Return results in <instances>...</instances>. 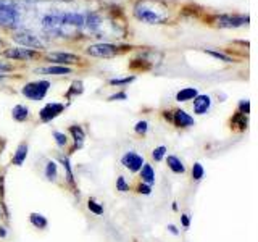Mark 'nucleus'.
Masks as SVG:
<instances>
[{
  "instance_id": "f257e3e1",
  "label": "nucleus",
  "mask_w": 258,
  "mask_h": 242,
  "mask_svg": "<svg viewBox=\"0 0 258 242\" xmlns=\"http://www.w3.org/2000/svg\"><path fill=\"white\" fill-rule=\"evenodd\" d=\"M84 24V16L79 13H48L42 18L44 31L61 37H73Z\"/></svg>"
},
{
  "instance_id": "f03ea898",
  "label": "nucleus",
  "mask_w": 258,
  "mask_h": 242,
  "mask_svg": "<svg viewBox=\"0 0 258 242\" xmlns=\"http://www.w3.org/2000/svg\"><path fill=\"white\" fill-rule=\"evenodd\" d=\"M134 16L147 24H161L168 20L169 12L161 0H137L134 5Z\"/></svg>"
},
{
  "instance_id": "7ed1b4c3",
  "label": "nucleus",
  "mask_w": 258,
  "mask_h": 242,
  "mask_svg": "<svg viewBox=\"0 0 258 242\" xmlns=\"http://www.w3.org/2000/svg\"><path fill=\"white\" fill-rule=\"evenodd\" d=\"M48 89H50V83H48V81H32V83H28L21 89V94L29 100L39 102V100H44Z\"/></svg>"
},
{
  "instance_id": "20e7f679",
  "label": "nucleus",
  "mask_w": 258,
  "mask_h": 242,
  "mask_svg": "<svg viewBox=\"0 0 258 242\" xmlns=\"http://www.w3.org/2000/svg\"><path fill=\"white\" fill-rule=\"evenodd\" d=\"M20 23V12L12 2L0 0V26L15 28Z\"/></svg>"
},
{
  "instance_id": "39448f33",
  "label": "nucleus",
  "mask_w": 258,
  "mask_h": 242,
  "mask_svg": "<svg viewBox=\"0 0 258 242\" xmlns=\"http://www.w3.org/2000/svg\"><path fill=\"white\" fill-rule=\"evenodd\" d=\"M87 53L91 56H95V58H110V56H115L118 53V47L115 44L100 42V44L89 45Z\"/></svg>"
},
{
  "instance_id": "423d86ee",
  "label": "nucleus",
  "mask_w": 258,
  "mask_h": 242,
  "mask_svg": "<svg viewBox=\"0 0 258 242\" xmlns=\"http://www.w3.org/2000/svg\"><path fill=\"white\" fill-rule=\"evenodd\" d=\"M13 40L21 47H29V48H44V42L39 39V36L32 34L29 31H20L13 36Z\"/></svg>"
},
{
  "instance_id": "0eeeda50",
  "label": "nucleus",
  "mask_w": 258,
  "mask_h": 242,
  "mask_svg": "<svg viewBox=\"0 0 258 242\" xmlns=\"http://www.w3.org/2000/svg\"><path fill=\"white\" fill-rule=\"evenodd\" d=\"M144 157L139 155L137 152H133V150H129L126 152L123 157H121V165H123L126 169H129L131 173H137V171H141V168L144 166Z\"/></svg>"
},
{
  "instance_id": "6e6552de",
  "label": "nucleus",
  "mask_w": 258,
  "mask_h": 242,
  "mask_svg": "<svg viewBox=\"0 0 258 242\" xmlns=\"http://www.w3.org/2000/svg\"><path fill=\"white\" fill-rule=\"evenodd\" d=\"M64 110V105L60 103V102H50L47 103L45 107L40 108L39 111V118L42 123H50L52 119H55L56 116H60Z\"/></svg>"
},
{
  "instance_id": "1a4fd4ad",
  "label": "nucleus",
  "mask_w": 258,
  "mask_h": 242,
  "mask_svg": "<svg viewBox=\"0 0 258 242\" xmlns=\"http://www.w3.org/2000/svg\"><path fill=\"white\" fill-rule=\"evenodd\" d=\"M5 55L12 60H20V62H28L37 56V52L32 50V48H21V47H15V48H8L5 50Z\"/></svg>"
},
{
  "instance_id": "9d476101",
  "label": "nucleus",
  "mask_w": 258,
  "mask_h": 242,
  "mask_svg": "<svg viewBox=\"0 0 258 242\" xmlns=\"http://www.w3.org/2000/svg\"><path fill=\"white\" fill-rule=\"evenodd\" d=\"M70 133L73 136V147H71V153H75L78 150H81L86 144V133L84 129L79 125H73L70 126Z\"/></svg>"
},
{
  "instance_id": "9b49d317",
  "label": "nucleus",
  "mask_w": 258,
  "mask_h": 242,
  "mask_svg": "<svg viewBox=\"0 0 258 242\" xmlns=\"http://www.w3.org/2000/svg\"><path fill=\"white\" fill-rule=\"evenodd\" d=\"M47 60H48V62H53V63H58L60 67H64V65L78 63V62H79V56H78V55H75V53L52 52V53H47Z\"/></svg>"
},
{
  "instance_id": "f8f14e48",
  "label": "nucleus",
  "mask_w": 258,
  "mask_h": 242,
  "mask_svg": "<svg viewBox=\"0 0 258 242\" xmlns=\"http://www.w3.org/2000/svg\"><path fill=\"white\" fill-rule=\"evenodd\" d=\"M248 21V16H239V15H223L218 18V24L221 28H239V26H244Z\"/></svg>"
},
{
  "instance_id": "ddd939ff",
  "label": "nucleus",
  "mask_w": 258,
  "mask_h": 242,
  "mask_svg": "<svg viewBox=\"0 0 258 242\" xmlns=\"http://www.w3.org/2000/svg\"><path fill=\"white\" fill-rule=\"evenodd\" d=\"M212 107V99H210V95L204 94V95H197L196 99H194V111L197 113V115H205V113L210 110Z\"/></svg>"
},
{
  "instance_id": "4468645a",
  "label": "nucleus",
  "mask_w": 258,
  "mask_h": 242,
  "mask_svg": "<svg viewBox=\"0 0 258 242\" xmlns=\"http://www.w3.org/2000/svg\"><path fill=\"white\" fill-rule=\"evenodd\" d=\"M173 123L177 128H189L196 123V121H194V118L189 115V113H185L184 110H176L173 113Z\"/></svg>"
},
{
  "instance_id": "2eb2a0df",
  "label": "nucleus",
  "mask_w": 258,
  "mask_h": 242,
  "mask_svg": "<svg viewBox=\"0 0 258 242\" xmlns=\"http://www.w3.org/2000/svg\"><path fill=\"white\" fill-rule=\"evenodd\" d=\"M28 152H29L28 142H21V144H18V147H16V152H15V155H13V158H12V165H15V166H23V163L26 161Z\"/></svg>"
},
{
  "instance_id": "dca6fc26",
  "label": "nucleus",
  "mask_w": 258,
  "mask_h": 242,
  "mask_svg": "<svg viewBox=\"0 0 258 242\" xmlns=\"http://www.w3.org/2000/svg\"><path fill=\"white\" fill-rule=\"evenodd\" d=\"M84 20H86V26L92 32H95V34H99L100 28H102V16L99 13H95V12H91V13L86 15Z\"/></svg>"
},
{
  "instance_id": "f3484780",
  "label": "nucleus",
  "mask_w": 258,
  "mask_h": 242,
  "mask_svg": "<svg viewBox=\"0 0 258 242\" xmlns=\"http://www.w3.org/2000/svg\"><path fill=\"white\" fill-rule=\"evenodd\" d=\"M12 118L16 121V123H24V121H28L29 118V108L26 105H15L13 110H12Z\"/></svg>"
},
{
  "instance_id": "a211bd4d",
  "label": "nucleus",
  "mask_w": 258,
  "mask_h": 242,
  "mask_svg": "<svg viewBox=\"0 0 258 242\" xmlns=\"http://www.w3.org/2000/svg\"><path fill=\"white\" fill-rule=\"evenodd\" d=\"M56 160L60 161V165L64 169V176H67L68 184H75V176H73V169H71V163H70L68 155H64V153H58V155H56Z\"/></svg>"
},
{
  "instance_id": "6ab92c4d",
  "label": "nucleus",
  "mask_w": 258,
  "mask_h": 242,
  "mask_svg": "<svg viewBox=\"0 0 258 242\" xmlns=\"http://www.w3.org/2000/svg\"><path fill=\"white\" fill-rule=\"evenodd\" d=\"M37 73H42V75H53V76H64V75H70L71 73V68L68 67H60V65H56V67H47V68H39L36 70Z\"/></svg>"
},
{
  "instance_id": "aec40b11",
  "label": "nucleus",
  "mask_w": 258,
  "mask_h": 242,
  "mask_svg": "<svg viewBox=\"0 0 258 242\" xmlns=\"http://www.w3.org/2000/svg\"><path fill=\"white\" fill-rule=\"evenodd\" d=\"M139 174H141V179H142V183L149 184V186H152L153 183H155V169L152 168V165H149V163H144V166L141 168Z\"/></svg>"
},
{
  "instance_id": "412c9836",
  "label": "nucleus",
  "mask_w": 258,
  "mask_h": 242,
  "mask_svg": "<svg viewBox=\"0 0 258 242\" xmlns=\"http://www.w3.org/2000/svg\"><path fill=\"white\" fill-rule=\"evenodd\" d=\"M29 223L34 226L36 229H39V231L47 229V226H48V220H47V218L44 215H40V213H36V212H32L29 215Z\"/></svg>"
},
{
  "instance_id": "4be33fe9",
  "label": "nucleus",
  "mask_w": 258,
  "mask_h": 242,
  "mask_svg": "<svg viewBox=\"0 0 258 242\" xmlns=\"http://www.w3.org/2000/svg\"><path fill=\"white\" fill-rule=\"evenodd\" d=\"M197 95H199V92H197L196 87H185V89H181V91L176 94V100L177 102H187V100L196 99Z\"/></svg>"
},
{
  "instance_id": "5701e85b",
  "label": "nucleus",
  "mask_w": 258,
  "mask_h": 242,
  "mask_svg": "<svg viewBox=\"0 0 258 242\" xmlns=\"http://www.w3.org/2000/svg\"><path fill=\"white\" fill-rule=\"evenodd\" d=\"M166 163H168V168L171 169L173 173H176V174H182L185 171V166L182 165V161L177 158L176 155H169L166 158Z\"/></svg>"
},
{
  "instance_id": "b1692460",
  "label": "nucleus",
  "mask_w": 258,
  "mask_h": 242,
  "mask_svg": "<svg viewBox=\"0 0 258 242\" xmlns=\"http://www.w3.org/2000/svg\"><path fill=\"white\" fill-rule=\"evenodd\" d=\"M44 174H45V177L50 183H55L56 181V176H58V165H56L53 160H48L47 163H45Z\"/></svg>"
},
{
  "instance_id": "393cba45",
  "label": "nucleus",
  "mask_w": 258,
  "mask_h": 242,
  "mask_svg": "<svg viewBox=\"0 0 258 242\" xmlns=\"http://www.w3.org/2000/svg\"><path fill=\"white\" fill-rule=\"evenodd\" d=\"M87 210L91 212L92 215L95 216H102L105 213V210L102 207V204H99V202H95L94 199H89L87 200Z\"/></svg>"
},
{
  "instance_id": "a878e982",
  "label": "nucleus",
  "mask_w": 258,
  "mask_h": 242,
  "mask_svg": "<svg viewBox=\"0 0 258 242\" xmlns=\"http://www.w3.org/2000/svg\"><path fill=\"white\" fill-rule=\"evenodd\" d=\"M52 136H53V139H55V144L58 145L60 149H64L68 145V137H67V134H63L60 131H53Z\"/></svg>"
},
{
  "instance_id": "bb28decb",
  "label": "nucleus",
  "mask_w": 258,
  "mask_h": 242,
  "mask_svg": "<svg viewBox=\"0 0 258 242\" xmlns=\"http://www.w3.org/2000/svg\"><path fill=\"white\" fill-rule=\"evenodd\" d=\"M84 91V87H83V81H73V84L70 87V91H68V97H75V95H79V94H83Z\"/></svg>"
},
{
  "instance_id": "cd10ccee",
  "label": "nucleus",
  "mask_w": 258,
  "mask_h": 242,
  "mask_svg": "<svg viewBox=\"0 0 258 242\" xmlns=\"http://www.w3.org/2000/svg\"><path fill=\"white\" fill-rule=\"evenodd\" d=\"M136 81V76H127V78H118V79H110V84L111 86H126V84H131Z\"/></svg>"
},
{
  "instance_id": "c85d7f7f",
  "label": "nucleus",
  "mask_w": 258,
  "mask_h": 242,
  "mask_svg": "<svg viewBox=\"0 0 258 242\" xmlns=\"http://www.w3.org/2000/svg\"><path fill=\"white\" fill-rule=\"evenodd\" d=\"M116 191L118 192H129V184L127 181L124 179V176H118L116 177Z\"/></svg>"
},
{
  "instance_id": "c756f323",
  "label": "nucleus",
  "mask_w": 258,
  "mask_h": 242,
  "mask_svg": "<svg viewBox=\"0 0 258 242\" xmlns=\"http://www.w3.org/2000/svg\"><path fill=\"white\" fill-rule=\"evenodd\" d=\"M165 155H166V147H165V145H160V147H157L155 150L152 152V158L155 160V161H161Z\"/></svg>"
},
{
  "instance_id": "7c9ffc66",
  "label": "nucleus",
  "mask_w": 258,
  "mask_h": 242,
  "mask_svg": "<svg viewBox=\"0 0 258 242\" xmlns=\"http://www.w3.org/2000/svg\"><path fill=\"white\" fill-rule=\"evenodd\" d=\"M192 177L196 181H200L202 177H204V166H202L200 163H194V166H192Z\"/></svg>"
},
{
  "instance_id": "2f4dec72",
  "label": "nucleus",
  "mask_w": 258,
  "mask_h": 242,
  "mask_svg": "<svg viewBox=\"0 0 258 242\" xmlns=\"http://www.w3.org/2000/svg\"><path fill=\"white\" fill-rule=\"evenodd\" d=\"M134 131L137 134H141V136H145V134H147V131H149V123H147V121H139V123H136Z\"/></svg>"
},
{
  "instance_id": "473e14b6",
  "label": "nucleus",
  "mask_w": 258,
  "mask_h": 242,
  "mask_svg": "<svg viewBox=\"0 0 258 242\" xmlns=\"http://www.w3.org/2000/svg\"><path fill=\"white\" fill-rule=\"evenodd\" d=\"M136 191L139 192V194H142V196H150V192H152V186L145 184V183H139V184H137Z\"/></svg>"
},
{
  "instance_id": "72a5a7b5",
  "label": "nucleus",
  "mask_w": 258,
  "mask_h": 242,
  "mask_svg": "<svg viewBox=\"0 0 258 242\" xmlns=\"http://www.w3.org/2000/svg\"><path fill=\"white\" fill-rule=\"evenodd\" d=\"M232 123H237L240 129H244V128H247V118H245V115H242V113H237V115L232 118Z\"/></svg>"
},
{
  "instance_id": "f704fd0d",
  "label": "nucleus",
  "mask_w": 258,
  "mask_h": 242,
  "mask_svg": "<svg viewBox=\"0 0 258 242\" xmlns=\"http://www.w3.org/2000/svg\"><path fill=\"white\" fill-rule=\"evenodd\" d=\"M0 202H2L0 205H2L4 210L7 212L5 204H4V202H5V177H4V174H0Z\"/></svg>"
},
{
  "instance_id": "c9c22d12",
  "label": "nucleus",
  "mask_w": 258,
  "mask_h": 242,
  "mask_svg": "<svg viewBox=\"0 0 258 242\" xmlns=\"http://www.w3.org/2000/svg\"><path fill=\"white\" fill-rule=\"evenodd\" d=\"M207 53H210L212 56H215V58H220V60H223V62H226V63H231L232 60L229 58V56H226V55H223V53H220V52H213V50H205Z\"/></svg>"
},
{
  "instance_id": "e433bc0d",
  "label": "nucleus",
  "mask_w": 258,
  "mask_h": 242,
  "mask_svg": "<svg viewBox=\"0 0 258 242\" xmlns=\"http://www.w3.org/2000/svg\"><path fill=\"white\" fill-rule=\"evenodd\" d=\"M12 70H13V65H10L8 62L0 60V75H2V73H8V71H12Z\"/></svg>"
},
{
  "instance_id": "4c0bfd02",
  "label": "nucleus",
  "mask_w": 258,
  "mask_h": 242,
  "mask_svg": "<svg viewBox=\"0 0 258 242\" xmlns=\"http://www.w3.org/2000/svg\"><path fill=\"white\" fill-rule=\"evenodd\" d=\"M127 99V94L126 92H118V94H113L108 97V100L113 102V100H126Z\"/></svg>"
},
{
  "instance_id": "58836bf2",
  "label": "nucleus",
  "mask_w": 258,
  "mask_h": 242,
  "mask_svg": "<svg viewBox=\"0 0 258 242\" xmlns=\"http://www.w3.org/2000/svg\"><path fill=\"white\" fill-rule=\"evenodd\" d=\"M248 107H250L248 100H242V102H240V105H239V108H240V111H239V113H242V115H247V113H248Z\"/></svg>"
},
{
  "instance_id": "ea45409f",
  "label": "nucleus",
  "mask_w": 258,
  "mask_h": 242,
  "mask_svg": "<svg viewBox=\"0 0 258 242\" xmlns=\"http://www.w3.org/2000/svg\"><path fill=\"white\" fill-rule=\"evenodd\" d=\"M181 223H182L184 228H189V226H190V218H189V215H182L181 216Z\"/></svg>"
},
{
  "instance_id": "a19ab883",
  "label": "nucleus",
  "mask_w": 258,
  "mask_h": 242,
  "mask_svg": "<svg viewBox=\"0 0 258 242\" xmlns=\"http://www.w3.org/2000/svg\"><path fill=\"white\" fill-rule=\"evenodd\" d=\"M168 229H169V232H171V234H174V236L179 234V231H177V228H176L174 224H168Z\"/></svg>"
},
{
  "instance_id": "79ce46f5",
  "label": "nucleus",
  "mask_w": 258,
  "mask_h": 242,
  "mask_svg": "<svg viewBox=\"0 0 258 242\" xmlns=\"http://www.w3.org/2000/svg\"><path fill=\"white\" fill-rule=\"evenodd\" d=\"M7 228H5V226H0V237H2V239H5L7 237Z\"/></svg>"
},
{
  "instance_id": "37998d69",
  "label": "nucleus",
  "mask_w": 258,
  "mask_h": 242,
  "mask_svg": "<svg viewBox=\"0 0 258 242\" xmlns=\"http://www.w3.org/2000/svg\"><path fill=\"white\" fill-rule=\"evenodd\" d=\"M5 145H7L5 139H2V137H0V155H2V152L5 150Z\"/></svg>"
},
{
  "instance_id": "c03bdc74",
  "label": "nucleus",
  "mask_w": 258,
  "mask_h": 242,
  "mask_svg": "<svg viewBox=\"0 0 258 242\" xmlns=\"http://www.w3.org/2000/svg\"><path fill=\"white\" fill-rule=\"evenodd\" d=\"M4 47V40L2 39H0V48H2Z\"/></svg>"
},
{
  "instance_id": "a18cd8bd",
  "label": "nucleus",
  "mask_w": 258,
  "mask_h": 242,
  "mask_svg": "<svg viewBox=\"0 0 258 242\" xmlns=\"http://www.w3.org/2000/svg\"><path fill=\"white\" fill-rule=\"evenodd\" d=\"M4 79H5V76H4V75H0V81H4Z\"/></svg>"
}]
</instances>
